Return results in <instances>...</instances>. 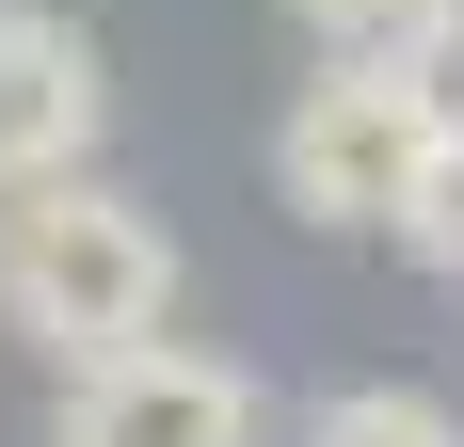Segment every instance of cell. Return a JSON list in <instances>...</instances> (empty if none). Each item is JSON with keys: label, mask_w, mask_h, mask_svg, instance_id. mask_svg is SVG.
<instances>
[{"label": "cell", "mask_w": 464, "mask_h": 447, "mask_svg": "<svg viewBox=\"0 0 464 447\" xmlns=\"http://www.w3.org/2000/svg\"><path fill=\"white\" fill-rule=\"evenodd\" d=\"M0 319L48 367L112 352V336H160L177 319V240L129 192H96V160L81 176H33V192H0Z\"/></svg>", "instance_id": "1"}, {"label": "cell", "mask_w": 464, "mask_h": 447, "mask_svg": "<svg viewBox=\"0 0 464 447\" xmlns=\"http://www.w3.org/2000/svg\"><path fill=\"white\" fill-rule=\"evenodd\" d=\"M417 160H432V96H417V64H369V48H321V81L273 112V192L321 240H384Z\"/></svg>", "instance_id": "2"}, {"label": "cell", "mask_w": 464, "mask_h": 447, "mask_svg": "<svg viewBox=\"0 0 464 447\" xmlns=\"http://www.w3.org/2000/svg\"><path fill=\"white\" fill-rule=\"evenodd\" d=\"M256 367L240 352H192L177 319L160 336H112V352L64 367V400H48V447H256Z\"/></svg>", "instance_id": "3"}, {"label": "cell", "mask_w": 464, "mask_h": 447, "mask_svg": "<svg viewBox=\"0 0 464 447\" xmlns=\"http://www.w3.org/2000/svg\"><path fill=\"white\" fill-rule=\"evenodd\" d=\"M96 128H112V64H96V33L48 16V0H0V192L81 176Z\"/></svg>", "instance_id": "4"}, {"label": "cell", "mask_w": 464, "mask_h": 447, "mask_svg": "<svg viewBox=\"0 0 464 447\" xmlns=\"http://www.w3.org/2000/svg\"><path fill=\"white\" fill-rule=\"evenodd\" d=\"M304 447H464V415L432 400V384H336V400L304 415Z\"/></svg>", "instance_id": "5"}, {"label": "cell", "mask_w": 464, "mask_h": 447, "mask_svg": "<svg viewBox=\"0 0 464 447\" xmlns=\"http://www.w3.org/2000/svg\"><path fill=\"white\" fill-rule=\"evenodd\" d=\"M321 48H369V64H417V48L464 33V0H288Z\"/></svg>", "instance_id": "6"}, {"label": "cell", "mask_w": 464, "mask_h": 447, "mask_svg": "<svg viewBox=\"0 0 464 447\" xmlns=\"http://www.w3.org/2000/svg\"><path fill=\"white\" fill-rule=\"evenodd\" d=\"M401 256L432 271V288H464V144L432 128V160H417V192H401V224H384Z\"/></svg>", "instance_id": "7"}, {"label": "cell", "mask_w": 464, "mask_h": 447, "mask_svg": "<svg viewBox=\"0 0 464 447\" xmlns=\"http://www.w3.org/2000/svg\"><path fill=\"white\" fill-rule=\"evenodd\" d=\"M417 96H432V128L464 144V33H449V48H417Z\"/></svg>", "instance_id": "8"}]
</instances>
